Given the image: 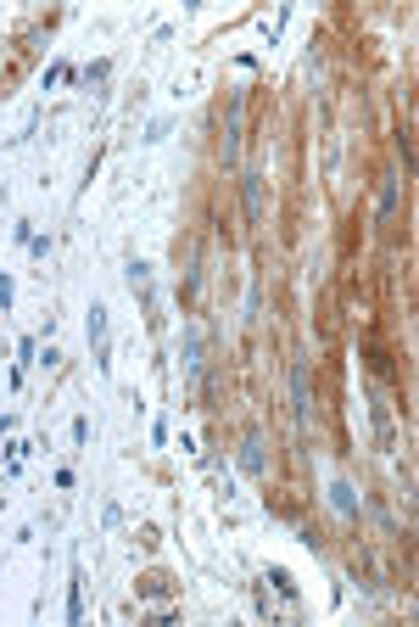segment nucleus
I'll return each instance as SVG.
<instances>
[{
    "mask_svg": "<svg viewBox=\"0 0 419 627\" xmlns=\"http://www.w3.org/2000/svg\"><path fill=\"white\" fill-rule=\"evenodd\" d=\"M241 465H246V470H263V443H257V437H246V454H241Z\"/></svg>",
    "mask_w": 419,
    "mask_h": 627,
    "instance_id": "f257e3e1",
    "label": "nucleus"
},
{
    "mask_svg": "<svg viewBox=\"0 0 419 627\" xmlns=\"http://www.w3.org/2000/svg\"><path fill=\"white\" fill-rule=\"evenodd\" d=\"M140 594H168V577H157V571H151V577L140 583Z\"/></svg>",
    "mask_w": 419,
    "mask_h": 627,
    "instance_id": "f03ea898",
    "label": "nucleus"
}]
</instances>
